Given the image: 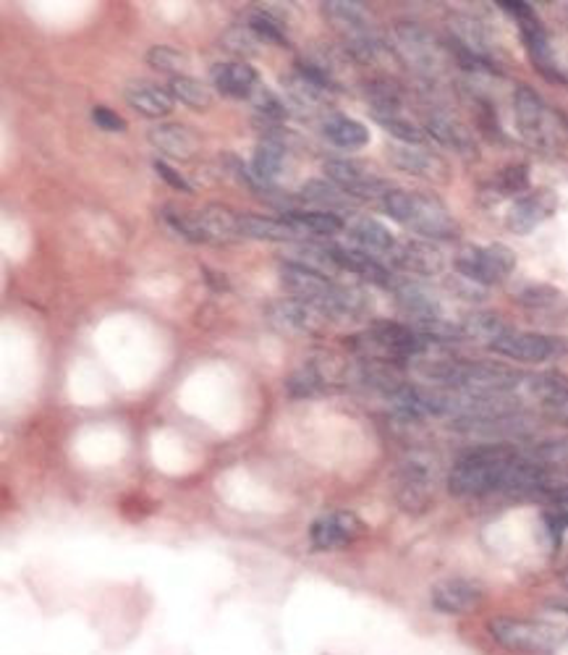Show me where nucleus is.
<instances>
[{
    "instance_id": "1",
    "label": "nucleus",
    "mask_w": 568,
    "mask_h": 655,
    "mask_svg": "<svg viewBox=\"0 0 568 655\" xmlns=\"http://www.w3.org/2000/svg\"><path fill=\"white\" fill-rule=\"evenodd\" d=\"M383 208L396 223L406 226L408 231L419 233L425 239H456L459 223L438 197L422 195V192L393 189L383 199Z\"/></svg>"
},
{
    "instance_id": "2",
    "label": "nucleus",
    "mask_w": 568,
    "mask_h": 655,
    "mask_svg": "<svg viewBox=\"0 0 568 655\" xmlns=\"http://www.w3.org/2000/svg\"><path fill=\"white\" fill-rule=\"evenodd\" d=\"M514 119L518 134L524 137L532 148L543 153H556L566 144V123L547 102L539 98L532 87H516L514 92Z\"/></svg>"
},
{
    "instance_id": "3",
    "label": "nucleus",
    "mask_w": 568,
    "mask_h": 655,
    "mask_svg": "<svg viewBox=\"0 0 568 655\" xmlns=\"http://www.w3.org/2000/svg\"><path fill=\"white\" fill-rule=\"evenodd\" d=\"M490 637L511 653L550 655L564 643V632L556 624L535 622V619L498 616L488 624Z\"/></svg>"
},
{
    "instance_id": "4",
    "label": "nucleus",
    "mask_w": 568,
    "mask_h": 655,
    "mask_svg": "<svg viewBox=\"0 0 568 655\" xmlns=\"http://www.w3.org/2000/svg\"><path fill=\"white\" fill-rule=\"evenodd\" d=\"M393 40H396V51L404 58V64L412 66L422 77L440 79L450 68V51L443 47L440 40L425 26L401 22L393 30Z\"/></svg>"
},
{
    "instance_id": "5",
    "label": "nucleus",
    "mask_w": 568,
    "mask_h": 655,
    "mask_svg": "<svg viewBox=\"0 0 568 655\" xmlns=\"http://www.w3.org/2000/svg\"><path fill=\"white\" fill-rule=\"evenodd\" d=\"M435 472L438 461L425 451H414L396 470V501L408 514L427 512L435 495Z\"/></svg>"
},
{
    "instance_id": "6",
    "label": "nucleus",
    "mask_w": 568,
    "mask_h": 655,
    "mask_svg": "<svg viewBox=\"0 0 568 655\" xmlns=\"http://www.w3.org/2000/svg\"><path fill=\"white\" fill-rule=\"evenodd\" d=\"M501 6L518 22V32H522L526 55H529V61L535 64L537 72L550 81H560V85H566L564 68H560V64H558L556 51H553V45H550V37H547L545 26L537 19L535 9H532L529 3H522V0H516V3L514 0H505V3H501Z\"/></svg>"
},
{
    "instance_id": "7",
    "label": "nucleus",
    "mask_w": 568,
    "mask_h": 655,
    "mask_svg": "<svg viewBox=\"0 0 568 655\" xmlns=\"http://www.w3.org/2000/svg\"><path fill=\"white\" fill-rule=\"evenodd\" d=\"M456 271H459L461 279L472 281L477 286L503 284L516 271V252L505 244H469L456 254Z\"/></svg>"
},
{
    "instance_id": "8",
    "label": "nucleus",
    "mask_w": 568,
    "mask_h": 655,
    "mask_svg": "<svg viewBox=\"0 0 568 655\" xmlns=\"http://www.w3.org/2000/svg\"><path fill=\"white\" fill-rule=\"evenodd\" d=\"M490 349L514 362H547L568 351V343L564 339H553V336L526 334V330L511 328Z\"/></svg>"
},
{
    "instance_id": "9",
    "label": "nucleus",
    "mask_w": 568,
    "mask_h": 655,
    "mask_svg": "<svg viewBox=\"0 0 568 655\" xmlns=\"http://www.w3.org/2000/svg\"><path fill=\"white\" fill-rule=\"evenodd\" d=\"M323 171L328 182L341 186L346 195L354 199H385L393 192L391 184L357 161H328Z\"/></svg>"
},
{
    "instance_id": "10",
    "label": "nucleus",
    "mask_w": 568,
    "mask_h": 655,
    "mask_svg": "<svg viewBox=\"0 0 568 655\" xmlns=\"http://www.w3.org/2000/svg\"><path fill=\"white\" fill-rule=\"evenodd\" d=\"M267 320L283 334L323 336L330 317L302 299H278L267 307Z\"/></svg>"
},
{
    "instance_id": "11",
    "label": "nucleus",
    "mask_w": 568,
    "mask_h": 655,
    "mask_svg": "<svg viewBox=\"0 0 568 655\" xmlns=\"http://www.w3.org/2000/svg\"><path fill=\"white\" fill-rule=\"evenodd\" d=\"M367 533L364 522L351 512H330L312 524L309 541L315 550H338L357 543Z\"/></svg>"
},
{
    "instance_id": "12",
    "label": "nucleus",
    "mask_w": 568,
    "mask_h": 655,
    "mask_svg": "<svg viewBox=\"0 0 568 655\" xmlns=\"http://www.w3.org/2000/svg\"><path fill=\"white\" fill-rule=\"evenodd\" d=\"M391 163L398 171H404L408 176L427 178V182H448L450 168L440 155L429 153L422 144H391Z\"/></svg>"
},
{
    "instance_id": "13",
    "label": "nucleus",
    "mask_w": 568,
    "mask_h": 655,
    "mask_svg": "<svg viewBox=\"0 0 568 655\" xmlns=\"http://www.w3.org/2000/svg\"><path fill=\"white\" fill-rule=\"evenodd\" d=\"M558 210V197L553 189H537L532 195L518 197L514 205H511L509 216H505V223L514 233H532L537 226H543L547 218H553V212Z\"/></svg>"
},
{
    "instance_id": "14",
    "label": "nucleus",
    "mask_w": 568,
    "mask_h": 655,
    "mask_svg": "<svg viewBox=\"0 0 568 655\" xmlns=\"http://www.w3.org/2000/svg\"><path fill=\"white\" fill-rule=\"evenodd\" d=\"M435 611L448 613V616H463L480 609L484 592L472 579H443L429 592Z\"/></svg>"
},
{
    "instance_id": "15",
    "label": "nucleus",
    "mask_w": 568,
    "mask_h": 655,
    "mask_svg": "<svg viewBox=\"0 0 568 655\" xmlns=\"http://www.w3.org/2000/svg\"><path fill=\"white\" fill-rule=\"evenodd\" d=\"M425 129L429 131V137L433 140H438L443 148H450L454 153H459L461 157H467V161H474L477 155V142H474V134L469 131L463 123L456 119V116H450L448 110H429L425 113Z\"/></svg>"
},
{
    "instance_id": "16",
    "label": "nucleus",
    "mask_w": 568,
    "mask_h": 655,
    "mask_svg": "<svg viewBox=\"0 0 568 655\" xmlns=\"http://www.w3.org/2000/svg\"><path fill=\"white\" fill-rule=\"evenodd\" d=\"M391 262L401 271L414 273V275H438L446 265V258L435 244L422 239L412 241H398L396 250L391 252Z\"/></svg>"
},
{
    "instance_id": "17",
    "label": "nucleus",
    "mask_w": 568,
    "mask_h": 655,
    "mask_svg": "<svg viewBox=\"0 0 568 655\" xmlns=\"http://www.w3.org/2000/svg\"><path fill=\"white\" fill-rule=\"evenodd\" d=\"M320 309L330 320H364L372 313V299L364 288L349 284H330V292L325 296Z\"/></svg>"
},
{
    "instance_id": "18",
    "label": "nucleus",
    "mask_w": 568,
    "mask_h": 655,
    "mask_svg": "<svg viewBox=\"0 0 568 655\" xmlns=\"http://www.w3.org/2000/svg\"><path fill=\"white\" fill-rule=\"evenodd\" d=\"M332 262L338 265V271L354 273L359 279L367 281V284L375 286H393V275L383 262H378V258L367 254L362 250H346V247H328Z\"/></svg>"
},
{
    "instance_id": "19",
    "label": "nucleus",
    "mask_w": 568,
    "mask_h": 655,
    "mask_svg": "<svg viewBox=\"0 0 568 655\" xmlns=\"http://www.w3.org/2000/svg\"><path fill=\"white\" fill-rule=\"evenodd\" d=\"M281 284L286 292L294 296V299H302V302H309V305H315L320 309V305L325 302V296L330 292V279H323V275L312 273V271H304L299 265H291V262H281Z\"/></svg>"
},
{
    "instance_id": "20",
    "label": "nucleus",
    "mask_w": 568,
    "mask_h": 655,
    "mask_svg": "<svg viewBox=\"0 0 568 655\" xmlns=\"http://www.w3.org/2000/svg\"><path fill=\"white\" fill-rule=\"evenodd\" d=\"M148 140L152 148L161 150L163 155L173 157V161H192L199 150L197 134L182 127V123H157V127L150 129Z\"/></svg>"
},
{
    "instance_id": "21",
    "label": "nucleus",
    "mask_w": 568,
    "mask_h": 655,
    "mask_svg": "<svg viewBox=\"0 0 568 655\" xmlns=\"http://www.w3.org/2000/svg\"><path fill=\"white\" fill-rule=\"evenodd\" d=\"M212 81L220 92L228 98L249 100L254 89L260 87V77L252 66L244 61H231V64H218L212 68Z\"/></svg>"
},
{
    "instance_id": "22",
    "label": "nucleus",
    "mask_w": 568,
    "mask_h": 655,
    "mask_svg": "<svg viewBox=\"0 0 568 655\" xmlns=\"http://www.w3.org/2000/svg\"><path fill=\"white\" fill-rule=\"evenodd\" d=\"M393 292H396L398 307L404 309V315L412 323L435 320V317H443L440 302L435 299V296L429 294L425 286L412 284V281H404V284H393Z\"/></svg>"
},
{
    "instance_id": "23",
    "label": "nucleus",
    "mask_w": 568,
    "mask_h": 655,
    "mask_svg": "<svg viewBox=\"0 0 568 655\" xmlns=\"http://www.w3.org/2000/svg\"><path fill=\"white\" fill-rule=\"evenodd\" d=\"M286 153L288 148H283L281 142L273 140H262L258 144V153H254L252 161V178H254V189H270L275 184V178L281 176L283 163H286Z\"/></svg>"
},
{
    "instance_id": "24",
    "label": "nucleus",
    "mask_w": 568,
    "mask_h": 655,
    "mask_svg": "<svg viewBox=\"0 0 568 655\" xmlns=\"http://www.w3.org/2000/svg\"><path fill=\"white\" fill-rule=\"evenodd\" d=\"M351 239H354V244L359 250L367 252V254H385V258H391V252L396 250V237H393L391 229L387 226L380 223L375 218H359L354 226H351Z\"/></svg>"
},
{
    "instance_id": "25",
    "label": "nucleus",
    "mask_w": 568,
    "mask_h": 655,
    "mask_svg": "<svg viewBox=\"0 0 568 655\" xmlns=\"http://www.w3.org/2000/svg\"><path fill=\"white\" fill-rule=\"evenodd\" d=\"M123 98L134 110H140L148 119H161V116H168L173 110V95L165 92V89L148 85V81H140V85H129Z\"/></svg>"
},
{
    "instance_id": "26",
    "label": "nucleus",
    "mask_w": 568,
    "mask_h": 655,
    "mask_svg": "<svg viewBox=\"0 0 568 655\" xmlns=\"http://www.w3.org/2000/svg\"><path fill=\"white\" fill-rule=\"evenodd\" d=\"M199 220H203L207 244H228V241L241 237L239 216L223 205H207L199 210Z\"/></svg>"
},
{
    "instance_id": "27",
    "label": "nucleus",
    "mask_w": 568,
    "mask_h": 655,
    "mask_svg": "<svg viewBox=\"0 0 568 655\" xmlns=\"http://www.w3.org/2000/svg\"><path fill=\"white\" fill-rule=\"evenodd\" d=\"M241 237L262 239V241H294L302 237L296 226H291L286 218H262V216H239Z\"/></svg>"
},
{
    "instance_id": "28",
    "label": "nucleus",
    "mask_w": 568,
    "mask_h": 655,
    "mask_svg": "<svg viewBox=\"0 0 568 655\" xmlns=\"http://www.w3.org/2000/svg\"><path fill=\"white\" fill-rule=\"evenodd\" d=\"M283 87H286L288 98L296 102V106L302 108H320V106H328L330 102V95L336 92V89L320 85V81L309 79L307 74H302L299 68H294V72L288 74V77H283Z\"/></svg>"
},
{
    "instance_id": "29",
    "label": "nucleus",
    "mask_w": 568,
    "mask_h": 655,
    "mask_svg": "<svg viewBox=\"0 0 568 655\" xmlns=\"http://www.w3.org/2000/svg\"><path fill=\"white\" fill-rule=\"evenodd\" d=\"M323 134L328 137L332 144L346 150L364 148V144L370 142V131H367L364 123L349 119V116H330V119H325Z\"/></svg>"
},
{
    "instance_id": "30",
    "label": "nucleus",
    "mask_w": 568,
    "mask_h": 655,
    "mask_svg": "<svg viewBox=\"0 0 568 655\" xmlns=\"http://www.w3.org/2000/svg\"><path fill=\"white\" fill-rule=\"evenodd\" d=\"M299 197L304 203L317 205L325 212H336V216H341L343 210L351 208V197L332 182H307L302 186Z\"/></svg>"
},
{
    "instance_id": "31",
    "label": "nucleus",
    "mask_w": 568,
    "mask_h": 655,
    "mask_svg": "<svg viewBox=\"0 0 568 655\" xmlns=\"http://www.w3.org/2000/svg\"><path fill=\"white\" fill-rule=\"evenodd\" d=\"M514 302L529 313H556L566 305V296L556 286L547 284H524L514 292Z\"/></svg>"
},
{
    "instance_id": "32",
    "label": "nucleus",
    "mask_w": 568,
    "mask_h": 655,
    "mask_svg": "<svg viewBox=\"0 0 568 655\" xmlns=\"http://www.w3.org/2000/svg\"><path fill=\"white\" fill-rule=\"evenodd\" d=\"M283 262H291V265H299L304 271H312L323 279L338 273V265L332 262L328 247H315V244H299L294 250L283 254Z\"/></svg>"
},
{
    "instance_id": "33",
    "label": "nucleus",
    "mask_w": 568,
    "mask_h": 655,
    "mask_svg": "<svg viewBox=\"0 0 568 655\" xmlns=\"http://www.w3.org/2000/svg\"><path fill=\"white\" fill-rule=\"evenodd\" d=\"M461 328H463V339H467V341H484L488 347H493V343L501 339V336H505L511 330L503 323V317L495 315V313L469 315L467 320H461Z\"/></svg>"
},
{
    "instance_id": "34",
    "label": "nucleus",
    "mask_w": 568,
    "mask_h": 655,
    "mask_svg": "<svg viewBox=\"0 0 568 655\" xmlns=\"http://www.w3.org/2000/svg\"><path fill=\"white\" fill-rule=\"evenodd\" d=\"M283 218L288 220L291 226L304 233H323V237H330V233L343 231V220L336 212H325V210H296V212H283Z\"/></svg>"
},
{
    "instance_id": "35",
    "label": "nucleus",
    "mask_w": 568,
    "mask_h": 655,
    "mask_svg": "<svg viewBox=\"0 0 568 655\" xmlns=\"http://www.w3.org/2000/svg\"><path fill=\"white\" fill-rule=\"evenodd\" d=\"M364 98L370 102L372 113H401V110H404L401 89L387 79L364 81Z\"/></svg>"
},
{
    "instance_id": "36",
    "label": "nucleus",
    "mask_w": 568,
    "mask_h": 655,
    "mask_svg": "<svg viewBox=\"0 0 568 655\" xmlns=\"http://www.w3.org/2000/svg\"><path fill=\"white\" fill-rule=\"evenodd\" d=\"M529 189V168L526 165H509V168H503L501 174L495 176L493 184L484 186V195H493L495 199H503V197H516V195H524V192Z\"/></svg>"
},
{
    "instance_id": "37",
    "label": "nucleus",
    "mask_w": 568,
    "mask_h": 655,
    "mask_svg": "<svg viewBox=\"0 0 568 655\" xmlns=\"http://www.w3.org/2000/svg\"><path fill=\"white\" fill-rule=\"evenodd\" d=\"M171 95L173 100L184 102V106H189L194 110H207L212 106V92L207 89L203 81L192 79V77H184V74H178V77L171 79Z\"/></svg>"
},
{
    "instance_id": "38",
    "label": "nucleus",
    "mask_w": 568,
    "mask_h": 655,
    "mask_svg": "<svg viewBox=\"0 0 568 655\" xmlns=\"http://www.w3.org/2000/svg\"><path fill=\"white\" fill-rule=\"evenodd\" d=\"M163 220L171 226L178 237L192 241V244H207L203 220H199V212H189V210H178L168 205L163 210Z\"/></svg>"
},
{
    "instance_id": "39",
    "label": "nucleus",
    "mask_w": 568,
    "mask_h": 655,
    "mask_svg": "<svg viewBox=\"0 0 568 655\" xmlns=\"http://www.w3.org/2000/svg\"><path fill=\"white\" fill-rule=\"evenodd\" d=\"M380 127H383L387 134L396 137L398 144H422L425 142V134L412 119H406L404 113H372Z\"/></svg>"
},
{
    "instance_id": "40",
    "label": "nucleus",
    "mask_w": 568,
    "mask_h": 655,
    "mask_svg": "<svg viewBox=\"0 0 568 655\" xmlns=\"http://www.w3.org/2000/svg\"><path fill=\"white\" fill-rule=\"evenodd\" d=\"M249 30L260 37V43L265 45H288V34H286V26H283L278 19H273L270 13H252L249 17Z\"/></svg>"
},
{
    "instance_id": "41",
    "label": "nucleus",
    "mask_w": 568,
    "mask_h": 655,
    "mask_svg": "<svg viewBox=\"0 0 568 655\" xmlns=\"http://www.w3.org/2000/svg\"><path fill=\"white\" fill-rule=\"evenodd\" d=\"M220 43H223L228 53H237L241 58H244V55H258L262 45L258 34L249 30V26H231V30L220 37Z\"/></svg>"
},
{
    "instance_id": "42",
    "label": "nucleus",
    "mask_w": 568,
    "mask_h": 655,
    "mask_svg": "<svg viewBox=\"0 0 568 655\" xmlns=\"http://www.w3.org/2000/svg\"><path fill=\"white\" fill-rule=\"evenodd\" d=\"M148 64L157 72H184V68H189V58L171 45H155L150 47Z\"/></svg>"
},
{
    "instance_id": "43",
    "label": "nucleus",
    "mask_w": 568,
    "mask_h": 655,
    "mask_svg": "<svg viewBox=\"0 0 568 655\" xmlns=\"http://www.w3.org/2000/svg\"><path fill=\"white\" fill-rule=\"evenodd\" d=\"M249 102H252V108L258 110L260 116H265V121H283L288 116V110L281 102L278 95H273L267 87H262V85L254 89V95L249 98Z\"/></svg>"
},
{
    "instance_id": "44",
    "label": "nucleus",
    "mask_w": 568,
    "mask_h": 655,
    "mask_svg": "<svg viewBox=\"0 0 568 655\" xmlns=\"http://www.w3.org/2000/svg\"><path fill=\"white\" fill-rule=\"evenodd\" d=\"M92 121L100 127L102 131H110V134H123V131L129 129V123L121 119L119 113H113V110L106 108V106H97L92 108Z\"/></svg>"
},
{
    "instance_id": "45",
    "label": "nucleus",
    "mask_w": 568,
    "mask_h": 655,
    "mask_svg": "<svg viewBox=\"0 0 568 655\" xmlns=\"http://www.w3.org/2000/svg\"><path fill=\"white\" fill-rule=\"evenodd\" d=\"M155 171H157V176L163 178L165 184H171L173 189H178V192H184V195H194V186L186 182V178L178 174L176 168H171L168 163H163V161H155Z\"/></svg>"
},
{
    "instance_id": "46",
    "label": "nucleus",
    "mask_w": 568,
    "mask_h": 655,
    "mask_svg": "<svg viewBox=\"0 0 568 655\" xmlns=\"http://www.w3.org/2000/svg\"><path fill=\"white\" fill-rule=\"evenodd\" d=\"M564 77H566V85H568V53H566V68H564Z\"/></svg>"
},
{
    "instance_id": "47",
    "label": "nucleus",
    "mask_w": 568,
    "mask_h": 655,
    "mask_svg": "<svg viewBox=\"0 0 568 655\" xmlns=\"http://www.w3.org/2000/svg\"><path fill=\"white\" fill-rule=\"evenodd\" d=\"M564 582H566V588H568V571L564 575Z\"/></svg>"
}]
</instances>
